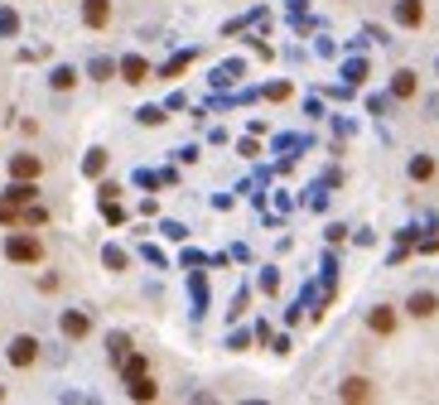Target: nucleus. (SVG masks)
Segmentation results:
<instances>
[{"instance_id":"11","label":"nucleus","mask_w":439,"mask_h":405,"mask_svg":"<svg viewBox=\"0 0 439 405\" xmlns=\"http://www.w3.org/2000/svg\"><path fill=\"white\" fill-rule=\"evenodd\" d=\"M63 333H68V338H83V333H87V314H68V319H63Z\"/></svg>"},{"instance_id":"6","label":"nucleus","mask_w":439,"mask_h":405,"mask_svg":"<svg viewBox=\"0 0 439 405\" xmlns=\"http://www.w3.org/2000/svg\"><path fill=\"white\" fill-rule=\"evenodd\" d=\"M39 169L44 164L34 160V155H20V160H10V179H39Z\"/></svg>"},{"instance_id":"14","label":"nucleus","mask_w":439,"mask_h":405,"mask_svg":"<svg viewBox=\"0 0 439 405\" xmlns=\"http://www.w3.org/2000/svg\"><path fill=\"white\" fill-rule=\"evenodd\" d=\"M411 174H415V179H430V174H435V164H430V160H415Z\"/></svg>"},{"instance_id":"8","label":"nucleus","mask_w":439,"mask_h":405,"mask_svg":"<svg viewBox=\"0 0 439 405\" xmlns=\"http://www.w3.org/2000/svg\"><path fill=\"white\" fill-rule=\"evenodd\" d=\"M396 20H401V25H420V20H425L420 0H401V5H396Z\"/></svg>"},{"instance_id":"5","label":"nucleus","mask_w":439,"mask_h":405,"mask_svg":"<svg viewBox=\"0 0 439 405\" xmlns=\"http://www.w3.org/2000/svg\"><path fill=\"white\" fill-rule=\"evenodd\" d=\"M83 20H87L92 29H102V25L111 20V5H107V0H87V5H83Z\"/></svg>"},{"instance_id":"2","label":"nucleus","mask_w":439,"mask_h":405,"mask_svg":"<svg viewBox=\"0 0 439 405\" xmlns=\"http://www.w3.org/2000/svg\"><path fill=\"white\" fill-rule=\"evenodd\" d=\"M10 362H15V367H34V362H39V343H34V338H15V343H10Z\"/></svg>"},{"instance_id":"10","label":"nucleus","mask_w":439,"mask_h":405,"mask_svg":"<svg viewBox=\"0 0 439 405\" xmlns=\"http://www.w3.org/2000/svg\"><path fill=\"white\" fill-rule=\"evenodd\" d=\"M121 73H126V82H145V58H126Z\"/></svg>"},{"instance_id":"7","label":"nucleus","mask_w":439,"mask_h":405,"mask_svg":"<svg viewBox=\"0 0 439 405\" xmlns=\"http://www.w3.org/2000/svg\"><path fill=\"white\" fill-rule=\"evenodd\" d=\"M343 401H367L372 396V381H362V377H348L343 381V391H338Z\"/></svg>"},{"instance_id":"3","label":"nucleus","mask_w":439,"mask_h":405,"mask_svg":"<svg viewBox=\"0 0 439 405\" xmlns=\"http://www.w3.org/2000/svg\"><path fill=\"white\" fill-rule=\"evenodd\" d=\"M411 319H435L439 314V295H430V290H420V295H411Z\"/></svg>"},{"instance_id":"12","label":"nucleus","mask_w":439,"mask_h":405,"mask_svg":"<svg viewBox=\"0 0 439 405\" xmlns=\"http://www.w3.org/2000/svg\"><path fill=\"white\" fill-rule=\"evenodd\" d=\"M391 87H396V97H415V73H396Z\"/></svg>"},{"instance_id":"13","label":"nucleus","mask_w":439,"mask_h":405,"mask_svg":"<svg viewBox=\"0 0 439 405\" xmlns=\"http://www.w3.org/2000/svg\"><path fill=\"white\" fill-rule=\"evenodd\" d=\"M0 222L10 227V222H20V208H15V198H0Z\"/></svg>"},{"instance_id":"4","label":"nucleus","mask_w":439,"mask_h":405,"mask_svg":"<svg viewBox=\"0 0 439 405\" xmlns=\"http://www.w3.org/2000/svg\"><path fill=\"white\" fill-rule=\"evenodd\" d=\"M367 328H372V333H396V309H372V314H367Z\"/></svg>"},{"instance_id":"15","label":"nucleus","mask_w":439,"mask_h":405,"mask_svg":"<svg viewBox=\"0 0 439 405\" xmlns=\"http://www.w3.org/2000/svg\"><path fill=\"white\" fill-rule=\"evenodd\" d=\"M140 372H145V357H131V362H126V381L140 377Z\"/></svg>"},{"instance_id":"9","label":"nucleus","mask_w":439,"mask_h":405,"mask_svg":"<svg viewBox=\"0 0 439 405\" xmlns=\"http://www.w3.org/2000/svg\"><path fill=\"white\" fill-rule=\"evenodd\" d=\"M131 396H136V401H155V381L145 377V372H140V377H131Z\"/></svg>"},{"instance_id":"1","label":"nucleus","mask_w":439,"mask_h":405,"mask_svg":"<svg viewBox=\"0 0 439 405\" xmlns=\"http://www.w3.org/2000/svg\"><path fill=\"white\" fill-rule=\"evenodd\" d=\"M5 256H10V261L34 266V261H44V246L34 242V237H10V242H5Z\"/></svg>"}]
</instances>
